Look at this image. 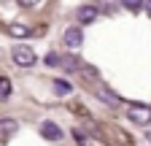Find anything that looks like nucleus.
Returning a JSON list of instances; mask_svg holds the SVG:
<instances>
[{
	"instance_id": "6",
	"label": "nucleus",
	"mask_w": 151,
	"mask_h": 146,
	"mask_svg": "<svg viewBox=\"0 0 151 146\" xmlns=\"http://www.w3.org/2000/svg\"><path fill=\"white\" fill-rule=\"evenodd\" d=\"M16 130H19V122L16 119H8V116L0 119V141H8Z\"/></svg>"
},
{
	"instance_id": "1",
	"label": "nucleus",
	"mask_w": 151,
	"mask_h": 146,
	"mask_svg": "<svg viewBox=\"0 0 151 146\" xmlns=\"http://www.w3.org/2000/svg\"><path fill=\"white\" fill-rule=\"evenodd\" d=\"M11 60H14L16 68H32V65L38 62L35 51H32L30 46H24V43H16V46L11 49Z\"/></svg>"
},
{
	"instance_id": "12",
	"label": "nucleus",
	"mask_w": 151,
	"mask_h": 146,
	"mask_svg": "<svg viewBox=\"0 0 151 146\" xmlns=\"http://www.w3.org/2000/svg\"><path fill=\"white\" fill-rule=\"evenodd\" d=\"M119 3H122V8H127V11H140L146 3H143V0H119Z\"/></svg>"
},
{
	"instance_id": "8",
	"label": "nucleus",
	"mask_w": 151,
	"mask_h": 146,
	"mask_svg": "<svg viewBox=\"0 0 151 146\" xmlns=\"http://www.w3.org/2000/svg\"><path fill=\"white\" fill-rule=\"evenodd\" d=\"M70 92H73V84L70 81H65V79H57L54 81V95L62 98V95H70Z\"/></svg>"
},
{
	"instance_id": "15",
	"label": "nucleus",
	"mask_w": 151,
	"mask_h": 146,
	"mask_svg": "<svg viewBox=\"0 0 151 146\" xmlns=\"http://www.w3.org/2000/svg\"><path fill=\"white\" fill-rule=\"evenodd\" d=\"M16 3L22 6V8H32V6H38V3H41V0H16Z\"/></svg>"
},
{
	"instance_id": "10",
	"label": "nucleus",
	"mask_w": 151,
	"mask_h": 146,
	"mask_svg": "<svg viewBox=\"0 0 151 146\" xmlns=\"http://www.w3.org/2000/svg\"><path fill=\"white\" fill-rule=\"evenodd\" d=\"M81 65H84V62H81L78 57H73V54H70V57H62V68H65V70H81Z\"/></svg>"
},
{
	"instance_id": "16",
	"label": "nucleus",
	"mask_w": 151,
	"mask_h": 146,
	"mask_svg": "<svg viewBox=\"0 0 151 146\" xmlns=\"http://www.w3.org/2000/svg\"><path fill=\"white\" fill-rule=\"evenodd\" d=\"M143 8H146V14H148V16H151V0H148V3H146V6H143Z\"/></svg>"
},
{
	"instance_id": "11",
	"label": "nucleus",
	"mask_w": 151,
	"mask_h": 146,
	"mask_svg": "<svg viewBox=\"0 0 151 146\" xmlns=\"http://www.w3.org/2000/svg\"><path fill=\"white\" fill-rule=\"evenodd\" d=\"M11 79H6V76H0V100H8L11 98Z\"/></svg>"
},
{
	"instance_id": "3",
	"label": "nucleus",
	"mask_w": 151,
	"mask_h": 146,
	"mask_svg": "<svg viewBox=\"0 0 151 146\" xmlns=\"http://www.w3.org/2000/svg\"><path fill=\"white\" fill-rule=\"evenodd\" d=\"M62 41H65V46L68 49H78L81 43H84V33H81V27H68L65 33H62Z\"/></svg>"
},
{
	"instance_id": "5",
	"label": "nucleus",
	"mask_w": 151,
	"mask_h": 146,
	"mask_svg": "<svg viewBox=\"0 0 151 146\" xmlns=\"http://www.w3.org/2000/svg\"><path fill=\"white\" fill-rule=\"evenodd\" d=\"M94 95H97L103 103H111V106H122V98L113 92V89H108V87H103V84H97L94 87Z\"/></svg>"
},
{
	"instance_id": "2",
	"label": "nucleus",
	"mask_w": 151,
	"mask_h": 146,
	"mask_svg": "<svg viewBox=\"0 0 151 146\" xmlns=\"http://www.w3.org/2000/svg\"><path fill=\"white\" fill-rule=\"evenodd\" d=\"M127 116H129V122H135V124H151V106L135 103V106L127 108Z\"/></svg>"
},
{
	"instance_id": "7",
	"label": "nucleus",
	"mask_w": 151,
	"mask_h": 146,
	"mask_svg": "<svg viewBox=\"0 0 151 146\" xmlns=\"http://www.w3.org/2000/svg\"><path fill=\"white\" fill-rule=\"evenodd\" d=\"M41 135H43L46 141H60V138H62V130H60L54 122H49V119H46V122L41 124Z\"/></svg>"
},
{
	"instance_id": "9",
	"label": "nucleus",
	"mask_w": 151,
	"mask_h": 146,
	"mask_svg": "<svg viewBox=\"0 0 151 146\" xmlns=\"http://www.w3.org/2000/svg\"><path fill=\"white\" fill-rule=\"evenodd\" d=\"M8 33L14 35V38H27V35H30V27L16 22V25H11V27H8Z\"/></svg>"
},
{
	"instance_id": "14",
	"label": "nucleus",
	"mask_w": 151,
	"mask_h": 146,
	"mask_svg": "<svg viewBox=\"0 0 151 146\" xmlns=\"http://www.w3.org/2000/svg\"><path fill=\"white\" fill-rule=\"evenodd\" d=\"M78 73H84V76H89V79H97V70H94L92 65H81V70Z\"/></svg>"
},
{
	"instance_id": "4",
	"label": "nucleus",
	"mask_w": 151,
	"mask_h": 146,
	"mask_svg": "<svg viewBox=\"0 0 151 146\" xmlns=\"http://www.w3.org/2000/svg\"><path fill=\"white\" fill-rule=\"evenodd\" d=\"M76 16H78V22H81V25H92V22H97V19H100V8H97V6H81Z\"/></svg>"
},
{
	"instance_id": "13",
	"label": "nucleus",
	"mask_w": 151,
	"mask_h": 146,
	"mask_svg": "<svg viewBox=\"0 0 151 146\" xmlns=\"http://www.w3.org/2000/svg\"><path fill=\"white\" fill-rule=\"evenodd\" d=\"M43 62H46V65H51V68H60V65H62V57L51 51V54H46V57H43Z\"/></svg>"
}]
</instances>
